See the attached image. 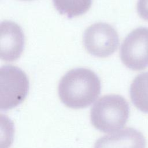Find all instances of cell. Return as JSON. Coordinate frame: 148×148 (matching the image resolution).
<instances>
[{"mask_svg":"<svg viewBox=\"0 0 148 148\" xmlns=\"http://www.w3.org/2000/svg\"><path fill=\"white\" fill-rule=\"evenodd\" d=\"M58 92L61 102L67 107L82 109L90 106L98 97L101 82L90 69H73L61 79Z\"/></svg>","mask_w":148,"mask_h":148,"instance_id":"cell-1","label":"cell"},{"mask_svg":"<svg viewBox=\"0 0 148 148\" xmlns=\"http://www.w3.org/2000/svg\"><path fill=\"white\" fill-rule=\"evenodd\" d=\"M130 116V106L121 95L110 94L99 98L91 107L90 120L92 125L101 132L118 131L126 124Z\"/></svg>","mask_w":148,"mask_h":148,"instance_id":"cell-2","label":"cell"},{"mask_svg":"<svg viewBox=\"0 0 148 148\" xmlns=\"http://www.w3.org/2000/svg\"><path fill=\"white\" fill-rule=\"evenodd\" d=\"M1 109L7 110L20 105L27 97L29 80L19 68L6 65L1 68Z\"/></svg>","mask_w":148,"mask_h":148,"instance_id":"cell-3","label":"cell"},{"mask_svg":"<svg viewBox=\"0 0 148 148\" xmlns=\"http://www.w3.org/2000/svg\"><path fill=\"white\" fill-rule=\"evenodd\" d=\"M122 62L134 71L148 66V28L138 27L125 38L120 47Z\"/></svg>","mask_w":148,"mask_h":148,"instance_id":"cell-4","label":"cell"},{"mask_svg":"<svg viewBox=\"0 0 148 148\" xmlns=\"http://www.w3.org/2000/svg\"><path fill=\"white\" fill-rule=\"evenodd\" d=\"M119 40L116 29L105 23H95L87 28L83 35L87 51L98 57H106L117 49Z\"/></svg>","mask_w":148,"mask_h":148,"instance_id":"cell-5","label":"cell"},{"mask_svg":"<svg viewBox=\"0 0 148 148\" xmlns=\"http://www.w3.org/2000/svg\"><path fill=\"white\" fill-rule=\"evenodd\" d=\"M1 58L13 61L21 56L24 47V35L21 27L11 21L1 23Z\"/></svg>","mask_w":148,"mask_h":148,"instance_id":"cell-6","label":"cell"},{"mask_svg":"<svg viewBox=\"0 0 148 148\" xmlns=\"http://www.w3.org/2000/svg\"><path fill=\"white\" fill-rule=\"evenodd\" d=\"M143 135L138 130L127 127L103 136L95 143L94 148H146Z\"/></svg>","mask_w":148,"mask_h":148,"instance_id":"cell-7","label":"cell"},{"mask_svg":"<svg viewBox=\"0 0 148 148\" xmlns=\"http://www.w3.org/2000/svg\"><path fill=\"white\" fill-rule=\"evenodd\" d=\"M130 95L134 106L140 111L148 113V71L135 77L130 86Z\"/></svg>","mask_w":148,"mask_h":148,"instance_id":"cell-8","label":"cell"},{"mask_svg":"<svg viewBox=\"0 0 148 148\" xmlns=\"http://www.w3.org/2000/svg\"><path fill=\"white\" fill-rule=\"evenodd\" d=\"M56 9L68 18L85 13L90 8L92 0H53Z\"/></svg>","mask_w":148,"mask_h":148,"instance_id":"cell-9","label":"cell"},{"mask_svg":"<svg viewBox=\"0 0 148 148\" xmlns=\"http://www.w3.org/2000/svg\"><path fill=\"white\" fill-rule=\"evenodd\" d=\"M137 12L141 18L148 21V0H138Z\"/></svg>","mask_w":148,"mask_h":148,"instance_id":"cell-10","label":"cell"}]
</instances>
